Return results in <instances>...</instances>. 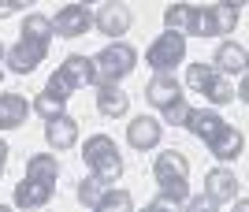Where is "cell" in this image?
Returning a JSON list of instances; mask_svg holds the SVG:
<instances>
[{
    "label": "cell",
    "mask_w": 249,
    "mask_h": 212,
    "mask_svg": "<svg viewBox=\"0 0 249 212\" xmlns=\"http://www.w3.org/2000/svg\"><path fill=\"white\" fill-rule=\"evenodd\" d=\"M82 157H86V164H89V171H93V175L104 182V186H112V182L123 175L119 149H115V141L108 138V134H93V138H86Z\"/></svg>",
    "instance_id": "cell-1"
},
{
    "label": "cell",
    "mask_w": 249,
    "mask_h": 212,
    "mask_svg": "<svg viewBox=\"0 0 249 212\" xmlns=\"http://www.w3.org/2000/svg\"><path fill=\"white\" fill-rule=\"evenodd\" d=\"M138 64V53L130 49L126 41H112V45H104L101 53L93 56V86L101 82H119V78H126V74L134 71Z\"/></svg>",
    "instance_id": "cell-2"
},
{
    "label": "cell",
    "mask_w": 249,
    "mask_h": 212,
    "mask_svg": "<svg viewBox=\"0 0 249 212\" xmlns=\"http://www.w3.org/2000/svg\"><path fill=\"white\" fill-rule=\"evenodd\" d=\"M238 8H227V4H208V8H194V19H190V34L197 37H219V34H231L238 26Z\"/></svg>",
    "instance_id": "cell-3"
},
{
    "label": "cell",
    "mask_w": 249,
    "mask_h": 212,
    "mask_svg": "<svg viewBox=\"0 0 249 212\" xmlns=\"http://www.w3.org/2000/svg\"><path fill=\"white\" fill-rule=\"evenodd\" d=\"M182 60H186V34H178V30L160 34V37L145 49V64L153 67L156 74L175 71V64H182Z\"/></svg>",
    "instance_id": "cell-4"
},
{
    "label": "cell",
    "mask_w": 249,
    "mask_h": 212,
    "mask_svg": "<svg viewBox=\"0 0 249 212\" xmlns=\"http://www.w3.org/2000/svg\"><path fill=\"white\" fill-rule=\"evenodd\" d=\"M153 179L160 190H190V160L178 153V149H164L160 157L153 160Z\"/></svg>",
    "instance_id": "cell-5"
},
{
    "label": "cell",
    "mask_w": 249,
    "mask_h": 212,
    "mask_svg": "<svg viewBox=\"0 0 249 212\" xmlns=\"http://www.w3.org/2000/svg\"><path fill=\"white\" fill-rule=\"evenodd\" d=\"M45 56H49V45L45 41H34V37H19V41L4 49V60L15 74H30L37 71V64H45Z\"/></svg>",
    "instance_id": "cell-6"
},
{
    "label": "cell",
    "mask_w": 249,
    "mask_h": 212,
    "mask_svg": "<svg viewBox=\"0 0 249 212\" xmlns=\"http://www.w3.org/2000/svg\"><path fill=\"white\" fill-rule=\"evenodd\" d=\"M130 22H134V11L126 8L123 0H108L101 4V11L93 15V26L104 34V37H119V34L130 30Z\"/></svg>",
    "instance_id": "cell-7"
},
{
    "label": "cell",
    "mask_w": 249,
    "mask_h": 212,
    "mask_svg": "<svg viewBox=\"0 0 249 212\" xmlns=\"http://www.w3.org/2000/svg\"><path fill=\"white\" fill-rule=\"evenodd\" d=\"M89 26H93V15H89L86 4H63L56 11V19H52V30L60 37H82Z\"/></svg>",
    "instance_id": "cell-8"
},
{
    "label": "cell",
    "mask_w": 249,
    "mask_h": 212,
    "mask_svg": "<svg viewBox=\"0 0 249 212\" xmlns=\"http://www.w3.org/2000/svg\"><path fill=\"white\" fill-rule=\"evenodd\" d=\"M45 141H49L56 153H63V149H71L74 141H78V119L67 116V112H60V116L45 119Z\"/></svg>",
    "instance_id": "cell-9"
},
{
    "label": "cell",
    "mask_w": 249,
    "mask_h": 212,
    "mask_svg": "<svg viewBox=\"0 0 249 212\" xmlns=\"http://www.w3.org/2000/svg\"><path fill=\"white\" fill-rule=\"evenodd\" d=\"M205 197L212 205H227L238 197V179H234V171L227 168H212L205 175Z\"/></svg>",
    "instance_id": "cell-10"
},
{
    "label": "cell",
    "mask_w": 249,
    "mask_h": 212,
    "mask_svg": "<svg viewBox=\"0 0 249 212\" xmlns=\"http://www.w3.org/2000/svg\"><path fill=\"white\" fill-rule=\"evenodd\" d=\"M52 190H56V182L26 175V179L15 186V205H19V209H41V205L52 201Z\"/></svg>",
    "instance_id": "cell-11"
},
{
    "label": "cell",
    "mask_w": 249,
    "mask_h": 212,
    "mask_svg": "<svg viewBox=\"0 0 249 212\" xmlns=\"http://www.w3.org/2000/svg\"><path fill=\"white\" fill-rule=\"evenodd\" d=\"M205 145H208V153H212L216 160H223V164H227V160H238V157H242L246 138H242V130H234L231 123H223V127H219L216 134L205 141Z\"/></svg>",
    "instance_id": "cell-12"
},
{
    "label": "cell",
    "mask_w": 249,
    "mask_h": 212,
    "mask_svg": "<svg viewBox=\"0 0 249 212\" xmlns=\"http://www.w3.org/2000/svg\"><path fill=\"white\" fill-rule=\"evenodd\" d=\"M160 134H164V127H160V119H153V116H134L126 123V141L134 149H142V153L160 145Z\"/></svg>",
    "instance_id": "cell-13"
},
{
    "label": "cell",
    "mask_w": 249,
    "mask_h": 212,
    "mask_svg": "<svg viewBox=\"0 0 249 212\" xmlns=\"http://www.w3.org/2000/svg\"><path fill=\"white\" fill-rule=\"evenodd\" d=\"M97 108H101V116L119 119V116H126L130 97L119 89V82H101V86H97Z\"/></svg>",
    "instance_id": "cell-14"
},
{
    "label": "cell",
    "mask_w": 249,
    "mask_h": 212,
    "mask_svg": "<svg viewBox=\"0 0 249 212\" xmlns=\"http://www.w3.org/2000/svg\"><path fill=\"white\" fill-rule=\"evenodd\" d=\"M60 74L63 78H67V86H71V89H82V86H93L97 78H93V60H89V56H67V60H63L60 64Z\"/></svg>",
    "instance_id": "cell-15"
},
{
    "label": "cell",
    "mask_w": 249,
    "mask_h": 212,
    "mask_svg": "<svg viewBox=\"0 0 249 212\" xmlns=\"http://www.w3.org/2000/svg\"><path fill=\"white\" fill-rule=\"evenodd\" d=\"M30 116V105H26V97L19 93H0V130H15L26 123Z\"/></svg>",
    "instance_id": "cell-16"
},
{
    "label": "cell",
    "mask_w": 249,
    "mask_h": 212,
    "mask_svg": "<svg viewBox=\"0 0 249 212\" xmlns=\"http://www.w3.org/2000/svg\"><path fill=\"white\" fill-rule=\"evenodd\" d=\"M145 97H149V105H156V108H164L167 101H175V97H182V86H178V78L171 71H160L153 78V82L145 86Z\"/></svg>",
    "instance_id": "cell-17"
},
{
    "label": "cell",
    "mask_w": 249,
    "mask_h": 212,
    "mask_svg": "<svg viewBox=\"0 0 249 212\" xmlns=\"http://www.w3.org/2000/svg\"><path fill=\"white\" fill-rule=\"evenodd\" d=\"M212 67L219 74H242L246 71V49L234 45V41H223L216 49V56H212Z\"/></svg>",
    "instance_id": "cell-18"
},
{
    "label": "cell",
    "mask_w": 249,
    "mask_h": 212,
    "mask_svg": "<svg viewBox=\"0 0 249 212\" xmlns=\"http://www.w3.org/2000/svg\"><path fill=\"white\" fill-rule=\"evenodd\" d=\"M182 127H186L190 134H197L201 141H208L219 127H223V119H219L216 112H208V108H190V116H186V123H182Z\"/></svg>",
    "instance_id": "cell-19"
},
{
    "label": "cell",
    "mask_w": 249,
    "mask_h": 212,
    "mask_svg": "<svg viewBox=\"0 0 249 212\" xmlns=\"http://www.w3.org/2000/svg\"><path fill=\"white\" fill-rule=\"evenodd\" d=\"M26 175H34V179H49V182H56V175H60V160L52 157V153H34V157L26 160Z\"/></svg>",
    "instance_id": "cell-20"
},
{
    "label": "cell",
    "mask_w": 249,
    "mask_h": 212,
    "mask_svg": "<svg viewBox=\"0 0 249 212\" xmlns=\"http://www.w3.org/2000/svg\"><path fill=\"white\" fill-rule=\"evenodd\" d=\"M22 37H34V41H45V45H49L52 37H56V30H52V19L37 15V11H30V15L22 19Z\"/></svg>",
    "instance_id": "cell-21"
},
{
    "label": "cell",
    "mask_w": 249,
    "mask_h": 212,
    "mask_svg": "<svg viewBox=\"0 0 249 212\" xmlns=\"http://www.w3.org/2000/svg\"><path fill=\"white\" fill-rule=\"evenodd\" d=\"M201 93H205L212 105H227V101H234V86L227 82V74H219V71H216L212 78H208V86L201 89Z\"/></svg>",
    "instance_id": "cell-22"
},
{
    "label": "cell",
    "mask_w": 249,
    "mask_h": 212,
    "mask_svg": "<svg viewBox=\"0 0 249 212\" xmlns=\"http://www.w3.org/2000/svg\"><path fill=\"white\" fill-rule=\"evenodd\" d=\"M130 209H134V197L126 190H104L97 201V212H130Z\"/></svg>",
    "instance_id": "cell-23"
},
{
    "label": "cell",
    "mask_w": 249,
    "mask_h": 212,
    "mask_svg": "<svg viewBox=\"0 0 249 212\" xmlns=\"http://www.w3.org/2000/svg\"><path fill=\"white\" fill-rule=\"evenodd\" d=\"M190 19H194V8L190 4H171L164 11V26L167 30H178V34H190Z\"/></svg>",
    "instance_id": "cell-24"
},
{
    "label": "cell",
    "mask_w": 249,
    "mask_h": 212,
    "mask_svg": "<svg viewBox=\"0 0 249 212\" xmlns=\"http://www.w3.org/2000/svg\"><path fill=\"white\" fill-rule=\"evenodd\" d=\"M63 105H67V101H60L56 93L41 89V93H37V101L30 105V112H37L41 119H52V116H60V112H63Z\"/></svg>",
    "instance_id": "cell-25"
},
{
    "label": "cell",
    "mask_w": 249,
    "mask_h": 212,
    "mask_svg": "<svg viewBox=\"0 0 249 212\" xmlns=\"http://www.w3.org/2000/svg\"><path fill=\"white\" fill-rule=\"evenodd\" d=\"M101 194H104V182L97 179V175H93V179H82V182H78V201H82L86 209H97Z\"/></svg>",
    "instance_id": "cell-26"
},
{
    "label": "cell",
    "mask_w": 249,
    "mask_h": 212,
    "mask_svg": "<svg viewBox=\"0 0 249 212\" xmlns=\"http://www.w3.org/2000/svg\"><path fill=\"white\" fill-rule=\"evenodd\" d=\"M160 112H164V123L182 127V123H186V116H190V105H186V97H175V101H167Z\"/></svg>",
    "instance_id": "cell-27"
},
{
    "label": "cell",
    "mask_w": 249,
    "mask_h": 212,
    "mask_svg": "<svg viewBox=\"0 0 249 212\" xmlns=\"http://www.w3.org/2000/svg\"><path fill=\"white\" fill-rule=\"evenodd\" d=\"M186 197H190V190H160L153 197V209H178V205H186Z\"/></svg>",
    "instance_id": "cell-28"
},
{
    "label": "cell",
    "mask_w": 249,
    "mask_h": 212,
    "mask_svg": "<svg viewBox=\"0 0 249 212\" xmlns=\"http://www.w3.org/2000/svg\"><path fill=\"white\" fill-rule=\"evenodd\" d=\"M212 74H216V67H212V64H190L186 82H190V86H194V89L201 93V89L208 86V78H212Z\"/></svg>",
    "instance_id": "cell-29"
},
{
    "label": "cell",
    "mask_w": 249,
    "mask_h": 212,
    "mask_svg": "<svg viewBox=\"0 0 249 212\" xmlns=\"http://www.w3.org/2000/svg\"><path fill=\"white\" fill-rule=\"evenodd\" d=\"M186 205H190V209H194V212H208V209H216V205L208 201L205 194H201V197H186Z\"/></svg>",
    "instance_id": "cell-30"
},
{
    "label": "cell",
    "mask_w": 249,
    "mask_h": 212,
    "mask_svg": "<svg viewBox=\"0 0 249 212\" xmlns=\"http://www.w3.org/2000/svg\"><path fill=\"white\" fill-rule=\"evenodd\" d=\"M234 97H238L242 105H246V101H249V82H246V71L238 74V93H234Z\"/></svg>",
    "instance_id": "cell-31"
},
{
    "label": "cell",
    "mask_w": 249,
    "mask_h": 212,
    "mask_svg": "<svg viewBox=\"0 0 249 212\" xmlns=\"http://www.w3.org/2000/svg\"><path fill=\"white\" fill-rule=\"evenodd\" d=\"M4 168H8V141L0 138V175H4Z\"/></svg>",
    "instance_id": "cell-32"
},
{
    "label": "cell",
    "mask_w": 249,
    "mask_h": 212,
    "mask_svg": "<svg viewBox=\"0 0 249 212\" xmlns=\"http://www.w3.org/2000/svg\"><path fill=\"white\" fill-rule=\"evenodd\" d=\"M8 15H15V4H11V0H0V19H8Z\"/></svg>",
    "instance_id": "cell-33"
},
{
    "label": "cell",
    "mask_w": 249,
    "mask_h": 212,
    "mask_svg": "<svg viewBox=\"0 0 249 212\" xmlns=\"http://www.w3.org/2000/svg\"><path fill=\"white\" fill-rule=\"evenodd\" d=\"M219 4H227V8H238V11H242V4H246V0H219Z\"/></svg>",
    "instance_id": "cell-34"
},
{
    "label": "cell",
    "mask_w": 249,
    "mask_h": 212,
    "mask_svg": "<svg viewBox=\"0 0 249 212\" xmlns=\"http://www.w3.org/2000/svg\"><path fill=\"white\" fill-rule=\"evenodd\" d=\"M11 4H15V11H22L26 4H34V0H11Z\"/></svg>",
    "instance_id": "cell-35"
},
{
    "label": "cell",
    "mask_w": 249,
    "mask_h": 212,
    "mask_svg": "<svg viewBox=\"0 0 249 212\" xmlns=\"http://www.w3.org/2000/svg\"><path fill=\"white\" fill-rule=\"evenodd\" d=\"M78 4H101V0H78Z\"/></svg>",
    "instance_id": "cell-36"
},
{
    "label": "cell",
    "mask_w": 249,
    "mask_h": 212,
    "mask_svg": "<svg viewBox=\"0 0 249 212\" xmlns=\"http://www.w3.org/2000/svg\"><path fill=\"white\" fill-rule=\"evenodd\" d=\"M0 60H4V45H0Z\"/></svg>",
    "instance_id": "cell-37"
}]
</instances>
